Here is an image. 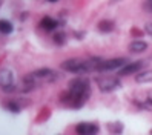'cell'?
Listing matches in <instances>:
<instances>
[{"label": "cell", "instance_id": "7c38bea8", "mask_svg": "<svg viewBox=\"0 0 152 135\" xmlns=\"http://www.w3.org/2000/svg\"><path fill=\"white\" fill-rule=\"evenodd\" d=\"M112 29H114V22L111 20H102L98 23V31L102 32H111Z\"/></svg>", "mask_w": 152, "mask_h": 135}, {"label": "cell", "instance_id": "5b68a950", "mask_svg": "<svg viewBox=\"0 0 152 135\" xmlns=\"http://www.w3.org/2000/svg\"><path fill=\"white\" fill-rule=\"evenodd\" d=\"M0 88H3L6 92H11L15 89L14 86V74L10 69H2L0 71Z\"/></svg>", "mask_w": 152, "mask_h": 135}, {"label": "cell", "instance_id": "8fae6325", "mask_svg": "<svg viewBox=\"0 0 152 135\" xmlns=\"http://www.w3.org/2000/svg\"><path fill=\"white\" fill-rule=\"evenodd\" d=\"M135 80H137V83H151L152 82V69L138 72L137 77H135Z\"/></svg>", "mask_w": 152, "mask_h": 135}, {"label": "cell", "instance_id": "ba28073f", "mask_svg": "<svg viewBox=\"0 0 152 135\" xmlns=\"http://www.w3.org/2000/svg\"><path fill=\"white\" fill-rule=\"evenodd\" d=\"M145 66V61H134V63H128L120 69V75H131V74H138V71Z\"/></svg>", "mask_w": 152, "mask_h": 135}, {"label": "cell", "instance_id": "4fadbf2b", "mask_svg": "<svg viewBox=\"0 0 152 135\" xmlns=\"http://www.w3.org/2000/svg\"><path fill=\"white\" fill-rule=\"evenodd\" d=\"M14 29V26L11 22H8V20H0V32L2 34H11Z\"/></svg>", "mask_w": 152, "mask_h": 135}, {"label": "cell", "instance_id": "d6986e66", "mask_svg": "<svg viewBox=\"0 0 152 135\" xmlns=\"http://www.w3.org/2000/svg\"><path fill=\"white\" fill-rule=\"evenodd\" d=\"M145 9H146V11H149V12H152V0H148V2H146Z\"/></svg>", "mask_w": 152, "mask_h": 135}, {"label": "cell", "instance_id": "e0dca14e", "mask_svg": "<svg viewBox=\"0 0 152 135\" xmlns=\"http://www.w3.org/2000/svg\"><path fill=\"white\" fill-rule=\"evenodd\" d=\"M8 109H10L11 112H19V106H17L15 103H8Z\"/></svg>", "mask_w": 152, "mask_h": 135}, {"label": "cell", "instance_id": "277c9868", "mask_svg": "<svg viewBox=\"0 0 152 135\" xmlns=\"http://www.w3.org/2000/svg\"><path fill=\"white\" fill-rule=\"evenodd\" d=\"M97 86L102 92H114L117 89L121 88V82L117 77H111V75H104V77H97L95 78Z\"/></svg>", "mask_w": 152, "mask_h": 135}, {"label": "cell", "instance_id": "3957f363", "mask_svg": "<svg viewBox=\"0 0 152 135\" xmlns=\"http://www.w3.org/2000/svg\"><path fill=\"white\" fill-rule=\"evenodd\" d=\"M58 78V74L54 69H48V68H42L37 71H32L31 74H28L23 78V88L22 91H32L37 86L43 85V83H52Z\"/></svg>", "mask_w": 152, "mask_h": 135}, {"label": "cell", "instance_id": "52a82bcc", "mask_svg": "<svg viewBox=\"0 0 152 135\" xmlns=\"http://www.w3.org/2000/svg\"><path fill=\"white\" fill-rule=\"evenodd\" d=\"M98 131L100 129L95 123H78L75 126L77 135H97Z\"/></svg>", "mask_w": 152, "mask_h": 135}, {"label": "cell", "instance_id": "6da1fadb", "mask_svg": "<svg viewBox=\"0 0 152 135\" xmlns=\"http://www.w3.org/2000/svg\"><path fill=\"white\" fill-rule=\"evenodd\" d=\"M91 95V86H89V80L83 77L72 78L69 82V91L61 94V103L69 107H82L88 97Z\"/></svg>", "mask_w": 152, "mask_h": 135}, {"label": "cell", "instance_id": "30bf717a", "mask_svg": "<svg viewBox=\"0 0 152 135\" xmlns=\"http://www.w3.org/2000/svg\"><path fill=\"white\" fill-rule=\"evenodd\" d=\"M148 49V43L143 42V40H134L129 43V51L131 52H135V54H140V52H145Z\"/></svg>", "mask_w": 152, "mask_h": 135}, {"label": "cell", "instance_id": "2e32d148", "mask_svg": "<svg viewBox=\"0 0 152 135\" xmlns=\"http://www.w3.org/2000/svg\"><path fill=\"white\" fill-rule=\"evenodd\" d=\"M54 42H56L57 45H65V42H66V35H65L63 32H57V34L54 35Z\"/></svg>", "mask_w": 152, "mask_h": 135}, {"label": "cell", "instance_id": "44dd1931", "mask_svg": "<svg viewBox=\"0 0 152 135\" xmlns=\"http://www.w3.org/2000/svg\"><path fill=\"white\" fill-rule=\"evenodd\" d=\"M151 135H152V131H151Z\"/></svg>", "mask_w": 152, "mask_h": 135}, {"label": "cell", "instance_id": "ac0fdd59", "mask_svg": "<svg viewBox=\"0 0 152 135\" xmlns=\"http://www.w3.org/2000/svg\"><path fill=\"white\" fill-rule=\"evenodd\" d=\"M145 31H146L149 35H152V22H149V23L145 25Z\"/></svg>", "mask_w": 152, "mask_h": 135}, {"label": "cell", "instance_id": "8992f818", "mask_svg": "<svg viewBox=\"0 0 152 135\" xmlns=\"http://www.w3.org/2000/svg\"><path fill=\"white\" fill-rule=\"evenodd\" d=\"M124 65H128V58H111V60H103L102 66H100V72H106V71H114V69H118L123 68Z\"/></svg>", "mask_w": 152, "mask_h": 135}, {"label": "cell", "instance_id": "ffe728a7", "mask_svg": "<svg viewBox=\"0 0 152 135\" xmlns=\"http://www.w3.org/2000/svg\"><path fill=\"white\" fill-rule=\"evenodd\" d=\"M48 2H51V3H54V2H57V0H48Z\"/></svg>", "mask_w": 152, "mask_h": 135}, {"label": "cell", "instance_id": "7a4b0ae2", "mask_svg": "<svg viewBox=\"0 0 152 135\" xmlns=\"http://www.w3.org/2000/svg\"><path fill=\"white\" fill-rule=\"evenodd\" d=\"M103 63V58H69L61 63V69L74 74H86V72H94L100 71V66Z\"/></svg>", "mask_w": 152, "mask_h": 135}, {"label": "cell", "instance_id": "5bb4252c", "mask_svg": "<svg viewBox=\"0 0 152 135\" xmlns=\"http://www.w3.org/2000/svg\"><path fill=\"white\" fill-rule=\"evenodd\" d=\"M108 129L109 132H112L114 135H120L123 132V124L120 121H115V123H109L108 124Z\"/></svg>", "mask_w": 152, "mask_h": 135}, {"label": "cell", "instance_id": "9c48e42d", "mask_svg": "<svg viewBox=\"0 0 152 135\" xmlns=\"http://www.w3.org/2000/svg\"><path fill=\"white\" fill-rule=\"evenodd\" d=\"M57 26H58V22L56 19H52V17H49V15L43 17L40 20V28H43L45 31H54Z\"/></svg>", "mask_w": 152, "mask_h": 135}, {"label": "cell", "instance_id": "9a60e30c", "mask_svg": "<svg viewBox=\"0 0 152 135\" xmlns=\"http://www.w3.org/2000/svg\"><path fill=\"white\" fill-rule=\"evenodd\" d=\"M138 106L141 107V109H148V111H152V95L148 97L143 103H138Z\"/></svg>", "mask_w": 152, "mask_h": 135}]
</instances>
